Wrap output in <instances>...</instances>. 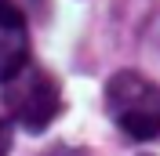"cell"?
I'll return each mask as SVG.
<instances>
[{
  "instance_id": "cell-1",
  "label": "cell",
  "mask_w": 160,
  "mask_h": 156,
  "mask_svg": "<svg viewBox=\"0 0 160 156\" xmlns=\"http://www.w3.org/2000/svg\"><path fill=\"white\" fill-rule=\"evenodd\" d=\"M0 102H4V113L18 127H26L29 134H40L62 113V87L48 69L29 62L8 84H0Z\"/></svg>"
},
{
  "instance_id": "cell-6",
  "label": "cell",
  "mask_w": 160,
  "mask_h": 156,
  "mask_svg": "<svg viewBox=\"0 0 160 156\" xmlns=\"http://www.w3.org/2000/svg\"><path fill=\"white\" fill-rule=\"evenodd\" d=\"M146 156H149V153H146Z\"/></svg>"
},
{
  "instance_id": "cell-3",
  "label": "cell",
  "mask_w": 160,
  "mask_h": 156,
  "mask_svg": "<svg viewBox=\"0 0 160 156\" xmlns=\"http://www.w3.org/2000/svg\"><path fill=\"white\" fill-rule=\"evenodd\" d=\"M29 66V22L15 4L0 0V84Z\"/></svg>"
},
{
  "instance_id": "cell-4",
  "label": "cell",
  "mask_w": 160,
  "mask_h": 156,
  "mask_svg": "<svg viewBox=\"0 0 160 156\" xmlns=\"http://www.w3.org/2000/svg\"><path fill=\"white\" fill-rule=\"evenodd\" d=\"M11 124H15V120L0 113V156H8V153H11V142H15V134H11Z\"/></svg>"
},
{
  "instance_id": "cell-5",
  "label": "cell",
  "mask_w": 160,
  "mask_h": 156,
  "mask_svg": "<svg viewBox=\"0 0 160 156\" xmlns=\"http://www.w3.org/2000/svg\"><path fill=\"white\" fill-rule=\"evenodd\" d=\"M44 156H88V149H73V145H51Z\"/></svg>"
},
{
  "instance_id": "cell-2",
  "label": "cell",
  "mask_w": 160,
  "mask_h": 156,
  "mask_svg": "<svg viewBox=\"0 0 160 156\" xmlns=\"http://www.w3.org/2000/svg\"><path fill=\"white\" fill-rule=\"evenodd\" d=\"M106 113L135 142L160 138V87L142 73H113L106 84Z\"/></svg>"
}]
</instances>
